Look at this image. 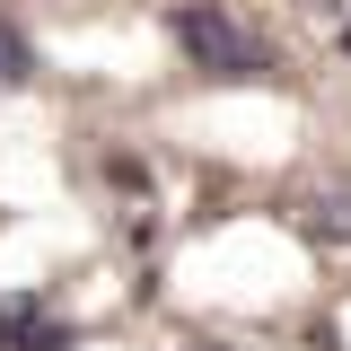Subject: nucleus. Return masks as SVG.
Wrapping results in <instances>:
<instances>
[{
  "label": "nucleus",
  "instance_id": "423d86ee",
  "mask_svg": "<svg viewBox=\"0 0 351 351\" xmlns=\"http://www.w3.org/2000/svg\"><path fill=\"white\" fill-rule=\"evenodd\" d=\"M193 351H219V343H193Z\"/></svg>",
  "mask_w": 351,
  "mask_h": 351
},
{
  "label": "nucleus",
  "instance_id": "20e7f679",
  "mask_svg": "<svg viewBox=\"0 0 351 351\" xmlns=\"http://www.w3.org/2000/svg\"><path fill=\"white\" fill-rule=\"evenodd\" d=\"M316 228H325V237H351V193H325V202H316Z\"/></svg>",
  "mask_w": 351,
  "mask_h": 351
},
{
  "label": "nucleus",
  "instance_id": "39448f33",
  "mask_svg": "<svg viewBox=\"0 0 351 351\" xmlns=\"http://www.w3.org/2000/svg\"><path fill=\"white\" fill-rule=\"evenodd\" d=\"M343 53H351V27H343Z\"/></svg>",
  "mask_w": 351,
  "mask_h": 351
},
{
  "label": "nucleus",
  "instance_id": "7ed1b4c3",
  "mask_svg": "<svg viewBox=\"0 0 351 351\" xmlns=\"http://www.w3.org/2000/svg\"><path fill=\"white\" fill-rule=\"evenodd\" d=\"M27 80H36V44L0 18V88H27Z\"/></svg>",
  "mask_w": 351,
  "mask_h": 351
},
{
  "label": "nucleus",
  "instance_id": "f03ea898",
  "mask_svg": "<svg viewBox=\"0 0 351 351\" xmlns=\"http://www.w3.org/2000/svg\"><path fill=\"white\" fill-rule=\"evenodd\" d=\"M0 351H71V325L44 307V290L0 299Z\"/></svg>",
  "mask_w": 351,
  "mask_h": 351
},
{
  "label": "nucleus",
  "instance_id": "f257e3e1",
  "mask_svg": "<svg viewBox=\"0 0 351 351\" xmlns=\"http://www.w3.org/2000/svg\"><path fill=\"white\" fill-rule=\"evenodd\" d=\"M176 44H184V62L211 71V80H272V71H281V53H272L246 18L211 9V0H184V9H176Z\"/></svg>",
  "mask_w": 351,
  "mask_h": 351
}]
</instances>
